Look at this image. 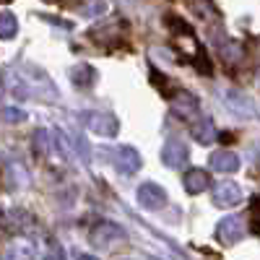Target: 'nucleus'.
Returning <instances> with one entry per match:
<instances>
[{"label": "nucleus", "instance_id": "1", "mask_svg": "<svg viewBox=\"0 0 260 260\" xmlns=\"http://www.w3.org/2000/svg\"><path fill=\"white\" fill-rule=\"evenodd\" d=\"M245 216H226V219L219 224L216 229V237H219L221 245H234L245 237Z\"/></svg>", "mask_w": 260, "mask_h": 260}, {"label": "nucleus", "instance_id": "2", "mask_svg": "<svg viewBox=\"0 0 260 260\" xmlns=\"http://www.w3.org/2000/svg\"><path fill=\"white\" fill-rule=\"evenodd\" d=\"M138 201H141V206H146V208H161V206L167 203V192H164L159 185H154V182H146V185H141V190H138Z\"/></svg>", "mask_w": 260, "mask_h": 260}, {"label": "nucleus", "instance_id": "3", "mask_svg": "<svg viewBox=\"0 0 260 260\" xmlns=\"http://www.w3.org/2000/svg\"><path fill=\"white\" fill-rule=\"evenodd\" d=\"M213 201H216V206L229 208V206H237V203L242 201V192H240V187H237L234 182H224V185L216 187V192H213Z\"/></svg>", "mask_w": 260, "mask_h": 260}, {"label": "nucleus", "instance_id": "4", "mask_svg": "<svg viewBox=\"0 0 260 260\" xmlns=\"http://www.w3.org/2000/svg\"><path fill=\"white\" fill-rule=\"evenodd\" d=\"M112 237H115V240H122V229L107 221V224H99V226L91 232V242H94V245H104V242H110Z\"/></svg>", "mask_w": 260, "mask_h": 260}, {"label": "nucleus", "instance_id": "5", "mask_svg": "<svg viewBox=\"0 0 260 260\" xmlns=\"http://www.w3.org/2000/svg\"><path fill=\"white\" fill-rule=\"evenodd\" d=\"M185 187H187V192H203L206 187H208V175L203 169H192V172H187L185 175Z\"/></svg>", "mask_w": 260, "mask_h": 260}, {"label": "nucleus", "instance_id": "6", "mask_svg": "<svg viewBox=\"0 0 260 260\" xmlns=\"http://www.w3.org/2000/svg\"><path fill=\"white\" fill-rule=\"evenodd\" d=\"M211 167L219 172H234L237 169V156L229 154V151H219V154L211 156Z\"/></svg>", "mask_w": 260, "mask_h": 260}, {"label": "nucleus", "instance_id": "7", "mask_svg": "<svg viewBox=\"0 0 260 260\" xmlns=\"http://www.w3.org/2000/svg\"><path fill=\"white\" fill-rule=\"evenodd\" d=\"M164 161H167L169 167H182V161H185V148H182L180 143H172V146L164 151Z\"/></svg>", "mask_w": 260, "mask_h": 260}, {"label": "nucleus", "instance_id": "8", "mask_svg": "<svg viewBox=\"0 0 260 260\" xmlns=\"http://www.w3.org/2000/svg\"><path fill=\"white\" fill-rule=\"evenodd\" d=\"M120 164H122L125 172H136L141 161H138V156H136L133 148H122V151H120Z\"/></svg>", "mask_w": 260, "mask_h": 260}, {"label": "nucleus", "instance_id": "9", "mask_svg": "<svg viewBox=\"0 0 260 260\" xmlns=\"http://www.w3.org/2000/svg\"><path fill=\"white\" fill-rule=\"evenodd\" d=\"M255 226H257V232H260V203L255 206Z\"/></svg>", "mask_w": 260, "mask_h": 260}, {"label": "nucleus", "instance_id": "10", "mask_svg": "<svg viewBox=\"0 0 260 260\" xmlns=\"http://www.w3.org/2000/svg\"><path fill=\"white\" fill-rule=\"evenodd\" d=\"M78 260H96L94 255H78Z\"/></svg>", "mask_w": 260, "mask_h": 260}]
</instances>
